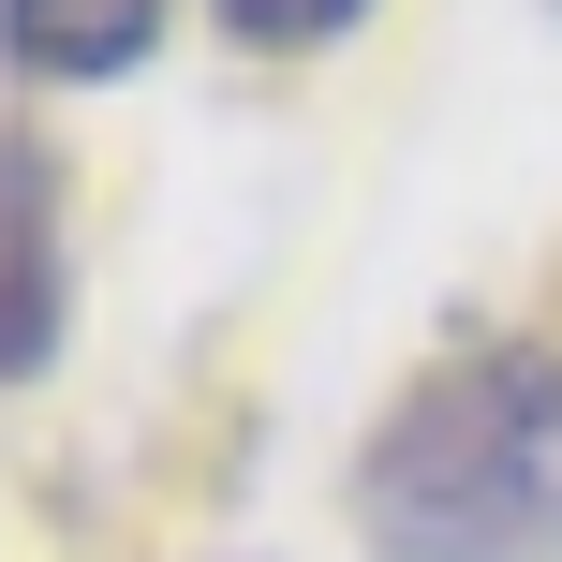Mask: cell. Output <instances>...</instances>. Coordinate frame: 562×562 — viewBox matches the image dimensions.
I'll use <instances>...</instances> for the list:
<instances>
[{"instance_id": "obj_1", "label": "cell", "mask_w": 562, "mask_h": 562, "mask_svg": "<svg viewBox=\"0 0 562 562\" xmlns=\"http://www.w3.org/2000/svg\"><path fill=\"white\" fill-rule=\"evenodd\" d=\"M370 562H562V340L474 326L356 445Z\"/></svg>"}, {"instance_id": "obj_3", "label": "cell", "mask_w": 562, "mask_h": 562, "mask_svg": "<svg viewBox=\"0 0 562 562\" xmlns=\"http://www.w3.org/2000/svg\"><path fill=\"white\" fill-rule=\"evenodd\" d=\"M164 45V0H0V59L30 89H104Z\"/></svg>"}, {"instance_id": "obj_2", "label": "cell", "mask_w": 562, "mask_h": 562, "mask_svg": "<svg viewBox=\"0 0 562 562\" xmlns=\"http://www.w3.org/2000/svg\"><path fill=\"white\" fill-rule=\"evenodd\" d=\"M59 326H75V193L45 134H0V385H30Z\"/></svg>"}, {"instance_id": "obj_4", "label": "cell", "mask_w": 562, "mask_h": 562, "mask_svg": "<svg viewBox=\"0 0 562 562\" xmlns=\"http://www.w3.org/2000/svg\"><path fill=\"white\" fill-rule=\"evenodd\" d=\"M207 15H223L252 59H296V45H340V30H356L370 0H207Z\"/></svg>"}]
</instances>
